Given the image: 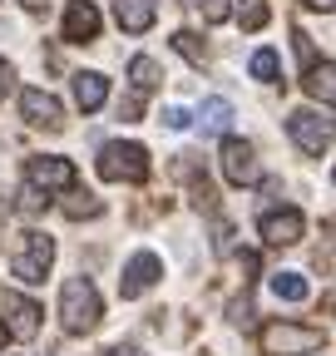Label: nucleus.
I'll return each instance as SVG.
<instances>
[{
  "instance_id": "f257e3e1",
  "label": "nucleus",
  "mask_w": 336,
  "mask_h": 356,
  "mask_svg": "<svg viewBox=\"0 0 336 356\" xmlns=\"http://www.w3.org/2000/svg\"><path fill=\"white\" fill-rule=\"evenodd\" d=\"M99 317H104V302H99L94 282L90 277H69L60 287V322H65V332L84 337V332L99 327Z\"/></svg>"
},
{
  "instance_id": "f03ea898",
  "label": "nucleus",
  "mask_w": 336,
  "mask_h": 356,
  "mask_svg": "<svg viewBox=\"0 0 336 356\" xmlns=\"http://www.w3.org/2000/svg\"><path fill=\"white\" fill-rule=\"evenodd\" d=\"M99 178H109V184H144L149 149L144 144H104L99 149Z\"/></svg>"
},
{
  "instance_id": "7ed1b4c3",
  "label": "nucleus",
  "mask_w": 336,
  "mask_h": 356,
  "mask_svg": "<svg viewBox=\"0 0 336 356\" xmlns=\"http://www.w3.org/2000/svg\"><path fill=\"white\" fill-rule=\"evenodd\" d=\"M50 262H55V238H50V233H25V238L15 243V257H10L15 277L30 282V287H40V282L50 277Z\"/></svg>"
},
{
  "instance_id": "20e7f679",
  "label": "nucleus",
  "mask_w": 336,
  "mask_h": 356,
  "mask_svg": "<svg viewBox=\"0 0 336 356\" xmlns=\"http://www.w3.org/2000/svg\"><path fill=\"white\" fill-rule=\"evenodd\" d=\"M258 341H262V351H267V356H302V351H317V346H326V332H321V327L267 322Z\"/></svg>"
},
{
  "instance_id": "39448f33",
  "label": "nucleus",
  "mask_w": 336,
  "mask_h": 356,
  "mask_svg": "<svg viewBox=\"0 0 336 356\" xmlns=\"http://www.w3.org/2000/svg\"><path fill=\"white\" fill-rule=\"evenodd\" d=\"M25 184L50 193V188H74V163L69 159H55V154H35L25 159Z\"/></svg>"
},
{
  "instance_id": "423d86ee",
  "label": "nucleus",
  "mask_w": 336,
  "mask_h": 356,
  "mask_svg": "<svg viewBox=\"0 0 336 356\" xmlns=\"http://www.w3.org/2000/svg\"><path fill=\"white\" fill-rule=\"evenodd\" d=\"M287 134L297 139V149L302 154H312V159H321L326 149H331V124H321V114H312V109H297L287 119Z\"/></svg>"
},
{
  "instance_id": "0eeeda50",
  "label": "nucleus",
  "mask_w": 336,
  "mask_h": 356,
  "mask_svg": "<svg viewBox=\"0 0 336 356\" xmlns=\"http://www.w3.org/2000/svg\"><path fill=\"white\" fill-rule=\"evenodd\" d=\"M223 173H228V184H237V188H252L262 178L258 154H252L247 139H223Z\"/></svg>"
},
{
  "instance_id": "6e6552de",
  "label": "nucleus",
  "mask_w": 336,
  "mask_h": 356,
  "mask_svg": "<svg viewBox=\"0 0 336 356\" xmlns=\"http://www.w3.org/2000/svg\"><path fill=\"white\" fill-rule=\"evenodd\" d=\"M158 277H163V262H158L153 252H134L129 267H124V277H119V292H124V297H144Z\"/></svg>"
},
{
  "instance_id": "1a4fd4ad",
  "label": "nucleus",
  "mask_w": 336,
  "mask_h": 356,
  "mask_svg": "<svg viewBox=\"0 0 336 356\" xmlns=\"http://www.w3.org/2000/svg\"><path fill=\"white\" fill-rule=\"evenodd\" d=\"M20 114L35 124V129H60L65 124V109L55 95H45V89H25L20 95Z\"/></svg>"
},
{
  "instance_id": "9d476101",
  "label": "nucleus",
  "mask_w": 336,
  "mask_h": 356,
  "mask_svg": "<svg viewBox=\"0 0 336 356\" xmlns=\"http://www.w3.org/2000/svg\"><path fill=\"white\" fill-rule=\"evenodd\" d=\"M99 35V10L90 6V0H69V10H65V40L69 44H90Z\"/></svg>"
},
{
  "instance_id": "9b49d317",
  "label": "nucleus",
  "mask_w": 336,
  "mask_h": 356,
  "mask_svg": "<svg viewBox=\"0 0 336 356\" xmlns=\"http://www.w3.org/2000/svg\"><path fill=\"white\" fill-rule=\"evenodd\" d=\"M262 238H267L272 248H292V243H302V213H297V208L267 213V218H262Z\"/></svg>"
},
{
  "instance_id": "f8f14e48",
  "label": "nucleus",
  "mask_w": 336,
  "mask_h": 356,
  "mask_svg": "<svg viewBox=\"0 0 336 356\" xmlns=\"http://www.w3.org/2000/svg\"><path fill=\"white\" fill-rule=\"evenodd\" d=\"M104 99H109V79L94 74V70H79V74H74V104H79L84 114H94Z\"/></svg>"
},
{
  "instance_id": "ddd939ff",
  "label": "nucleus",
  "mask_w": 336,
  "mask_h": 356,
  "mask_svg": "<svg viewBox=\"0 0 336 356\" xmlns=\"http://www.w3.org/2000/svg\"><path fill=\"white\" fill-rule=\"evenodd\" d=\"M114 15H119V25L124 30H129V35H144L149 25H153V0H119V6H114Z\"/></svg>"
},
{
  "instance_id": "4468645a",
  "label": "nucleus",
  "mask_w": 336,
  "mask_h": 356,
  "mask_svg": "<svg viewBox=\"0 0 336 356\" xmlns=\"http://www.w3.org/2000/svg\"><path fill=\"white\" fill-rule=\"evenodd\" d=\"M6 312H10V327H6V332H15V337H35V332H40V307H35V302L6 297Z\"/></svg>"
},
{
  "instance_id": "2eb2a0df",
  "label": "nucleus",
  "mask_w": 336,
  "mask_h": 356,
  "mask_svg": "<svg viewBox=\"0 0 336 356\" xmlns=\"http://www.w3.org/2000/svg\"><path fill=\"white\" fill-rule=\"evenodd\" d=\"M302 84H307V95H312V99H326V104H336V65H312Z\"/></svg>"
},
{
  "instance_id": "dca6fc26",
  "label": "nucleus",
  "mask_w": 336,
  "mask_h": 356,
  "mask_svg": "<svg viewBox=\"0 0 336 356\" xmlns=\"http://www.w3.org/2000/svg\"><path fill=\"white\" fill-rule=\"evenodd\" d=\"M129 79H134L139 95H149V89H158V84H163V70H158V60L134 55V60H129Z\"/></svg>"
},
{
  "instance_id": "f3484780",
  "label": "nucleus",
  "mask_w": 336,
  "mask_h": 356,
  "mask_svg": "<svg viewBox=\"0 0 336 356\" xmlns=\"http://www.w3.org/2000/svg\"><path fill=\"white\" fill-rule=\"evenodd\" d=\"M198 124H203V134H223V129L233 124V104H228V99H208V104L198 109Z\"/></svg>"
},
{
  "instance_id": "a211bd4d",
  "label": "nucleus",
  "mask_w": 336,
  "mask_h": 356,
  "mask_svg": "<svg viewBox=\"0 0 336 356\" xmlns=\"http://www.w3.org/2000/svg\"><path fill=\"white\" fill-rule=\"evenodd\" d=\"M272 292H277L282 302H307V277H297V273H277V277H272Z\"/></svg>"
},
{
  "instance_id": "6ab92c4d",
  "label": "nucleus",
  "mask_w": 336,
  "mask_h": 356,
  "mask_svg": "<svg viewBox=\"0 0 336 356\" xmlns=\"http://www.w3.org/2000/svg\"><path fill=\"white\" fill-rule=\"evenodd\" d=\"M99 213H104V203H99L94 193H79V188H74V193L65 198V218H99Z\"/></svg>"
},
{
  "instance_id": "aec40b11",
  "label": "nucleus",
  "mask_w": 336,
  "mask_h": 356,
  "mask_svg": "<svg viewBox=\"0 0 336 356\" xmlns=\"http://www.w3.org/2000/svg\"><path fill=\"white\" fill-rule=\"evenodd\" d=\"M237 20H242V30H262L267 25V0H237Z\"/></svg>"
},
{
  "instance_id": "412c9836",
  "label": "nucleus",
  "mask_w": 336,
  "mask_h": 356,
  "mask_svg": "<svg viewBox=\"0 0 336 356\" xmlns=\"http://www.w3.org/2000/svg\"><path fill=\"white\" fill-rule=\"evenodd\" d=\"M174 50H178V55H188L193 65H203V60H208V50H203V40H198L193 30H178V35H174Z\"/></svg>"
},
{
  "instance_id": "4be33fe9",
  "label": "nucleus",
  "mask_w": 336,
  "mask_h": 356,
  "mask_svg": "<svg viewBox=\"0 0 336 356\" xmlns=\"http://www.w3.org/2000/svg\"><path fill=\"white\" fill-rule=\"evenodd\" d=\"M252 79H277V55H272V50H258V55H252Z\"/></svg>"
},
{
  "instance_id": "5701e85b",
  "label": "nucleus",
  "mask_w": 336,
  "mask_h": 356,
  "mask_svg": "<svg viewBox=\"0 0 336 356\" xmlns=\"http://www.w3.org/2000/svg\"><path fill=\"white\" fill-rule=\"evenodd\" d=\"M198 10H203V20L208 25H223L233 10H228V0H198Z\"/></svg>"
},
{
  "instance_id": "b1692460",
  "label": "nucleus",
  "mask_w": 336,
  "mask_h": 356,
  "mask_svg": "<svg viewBox=\"0 0 336 356\" xmlns=\"http://www.w3.org/2000/svg\"><path fill=\"white\" fill-rule=\"evenodd\" d=\"M292 40H297V55H302V65L312 70V65H317V44H312V35H302V30H297Z\"/></svg>"
},
{
  "instance_id": "393cba45",
  "label": "nucleus",
  "mask_w": 336,
  "mask_h": 356,
  "mask_svg": "<svg viewBox=\"0 0 336 356\" xmlns=\"http://www.w3.org/2000/svg\"><path fill=\"white\" fill-rule=\"evenodd\" d=\"M163 124H168V129H188V109H168Z\"/></svg>"
},
{
  "instance_id": "a878e982",
  "label": "nucleus",
  "mask_w": 336,
  "mask_h": 356,
  "mask_svg": "<svg viewBox=\"0 0 336 356\" xmlns=\"http://www.w3.org/2000/svg\"><path fill=\"white\" fill-rule=\"evenodd\" d=\"M10 79H15V70H10L6 60H0V99H6V89H10Z\"/></svg>"
},
{
  "instance_id": "bb28decb",
  "label": "nucleus",
  "mask_w": 336,
  "mask_h": 356,
  "mask_svg": "<svg viewBox=\"0 0 336 356\" xmlns=\"http://www.w3.org/2000/svg\"><path fill=\"white\" fill-rule=\"evenodd\" d=\"M312 10H336V0H307Z\"/></svg>"
},
{
  "instance_id": "cd10ccee",
  "label": "nucleus",
  "mask_w": 336,
  "mask_h": 356,
  "mask_svg": "<svg viewBox=\"0 0 336 356\" xmlns=\"http://www.w3.org/2000/svg\"><path fill=\"white\" fill-rule=\"evenodd\" d=\"M317 267H326V273H336V257H321V252H317Z\"/></svg>"
},
{
  "instance_id": "c85d7f7f",
  "label": "nucleus",
  "mask_w": 336,
  "mask_h": 356,
  "mask_svg": "<svg viewBox=\"0 0 336 356\" xmlns=\"http://www.w3.org/2000/svg\"><path fill=\"white\" fill-rule=\"evenodd\" d=\"M109 356H139V351H134V346H114Z\"/></svg>"
},
{
  "instance_id": "c756f323",
  "label": "nucleus",
  "mask_w": 336,
  "mask_h": 356,
  "mask_svg": "<svg viewBox=\"0 0 336 356\" xmlns=\"http://www.w3.org/2000/svg\"><path fill=\"white\" fill-rule=\"evenodd\" d=\"M20 6H30V10H45V0H20Z\"/></svg>"
},
{
  "instance_id": "7c9ffc66",
  "label": "nucleus",
  "mask_w": 336,
  "mask_h": 356,
  "mask_svg": "<svg viewBox=\"0 0 336 356\" xmlns=\"http://www.w3.org/2000/svg\"><path fill=\"white\" fill-rule=\"evenodd\" d=\"M6 208H10V203H6V188H0V222H6Z\"/></svg>"
},
{
  "instance_id": "2f4dec72",
  "label": "nucleus",
  "mask_w": 336,
  "mask_h": 356,
  "mask_svg": "<svg viewBox=\"0 0 336 356\" xmlns=\"http://www.w3.org/2000/svg\"><path fill=\"white\" fill-rule=\"evenodd\" d=\"M0 346H6V322H0Z\"/></svg>"
},
{
  "instance_id": "473e14b6",
  "label": "nucleus",
  "mask_w": 336,
  "mask_h": 356,
  "mask_svg": "<svg viewBox=\"0 0 336 356\" xmlns=\"http://www.w3.org/2000/svg\"><path fill=\"white\" fill-rule=\"evenodd\" d=\"M188 6H198V0H188Z\"/></svg>"
}]
</instances>
